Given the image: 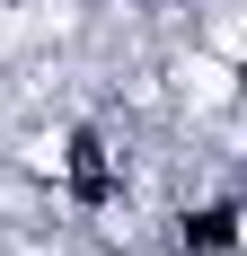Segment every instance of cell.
<instances>
[{
	"label": "cell",
	"mask_w": 247,
	"mask_h": 256,
	"mask_svg": "<svg viewBox=\"0 0 247 256\" xmlns=\"http://www.w3.org/2000/svg\"><path fill=\"white\" fill-rule=\"evenodd\" d=\"M53 204L80 212V221H98V212H115L124 194H132V159H124V142L106 124H62V142H53Z\"/></svg>",
	"instance_id": "cell-1"
},
{
	"label": "cell",
	"mask_w": 247,
	"mask_h": 256,
	"mask_svg": "<svg viewBox=\"0 0 247 256\" xmlns=\"http://www.w3.org/2000/svg\"><path fill=\"white\" fill-rule=\"evenodd\" d=\"M230 186H238V194H247V142H238V150H230Z\"/></svg>",
	"instance_id": "cell-3"
},
{
	"label": "cell",
	"mask_w": 247,
	"mask_h": 256,
	"mask_svg": "<svg viewBox=\"0 0 247 256\" xmlns=\"http://www.w3.org/2000/svg\"><path fill=\"white\" fill-rule=\"evenodd\" d=\"M168 256H247V194L212 186V194L168 204Z\"/></svg>",
	"instance_id": "cell-2"
},
{
	"label": "cell",
	"mask_w": 247,
	"mask_h": 256,
	"mask_svg": "<svg viewBox=\"0 0 247 256\" xmlns=\"http://www.w3.org/2000/svg\"><path fill=\"white\" fill-rule=\"evenodd\" d=\"M230 80H238V106H247V53H238V62H230Z\"/></svg>",
	"instance_id": "cell-4"
}]
</instances>
